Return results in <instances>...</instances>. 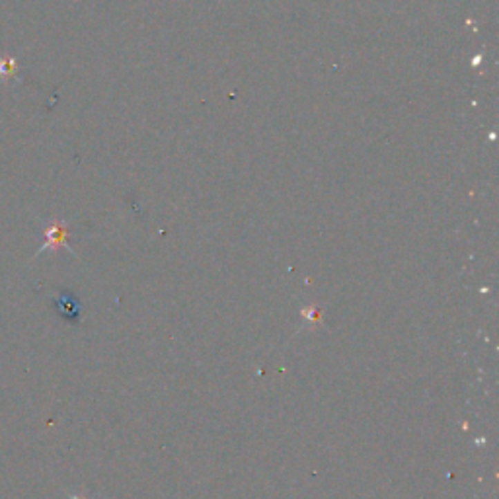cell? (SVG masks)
I'll list each match as a JSON object with an SVG mask.
<instances>
[{"mask_svg": "<svg viewBox=\"0 0 499 499\" xmlns=\"http://www.w3.org/2000/svg\"><path fill=\"white\" fill-rule=\"evenodd\" d=\"M57 248H68L66 244V227L65 223L61 220H55L51 227L45 230V242L44 246L39 248V252H45V249H57ZM37 252V254H39Z\"/></svg>", "mask_w": 499, "mask_h": 499, "instance_id": "6da1fadb", "label": "cell"}, {"mask_svg": "<svg viewBox=\"0 0 499 499\" xmlns=\"http://www.w3.org/2000/svg\"><path fill=\"white\" fill-rule=\"evenodd\" d=\"M301 314H303L304 322H306V324H312V326L322 324V316H320V310H318L316 306H308V308H304Z\"/></svg>", "mask_w": 499, "mask_h": 499, "instance_id": "7a4b0ae2", "label": "cell"}, {"mask_svg": "<svg viewBox=\"0 0 499 499\" xmlns=\"http://www.w3.org/2000/svg\"><path fill=\"white\" fill-rule=\"evenodd\" d=\"M12 75L14 73V63L12 61H0V75Z\"/></svg>", "mask_w": 499, "mask_h": 499, "instance_id": "3957f363", "label": "cell"}, {"mask_svg": "<svg viewBox=\"0 0 499 499\" xmlns=\"http://www.w3.org/2000/svg\"><path fill=\"white\" fill-rule=\"evenodd\" d=\"M70 499H84V498H76V496H73V498H70Z\"/></svg>", "mask_w": 499, "mask_h": 499, "instance_id": "277c9868", "label": "cell"}]
</instances>
